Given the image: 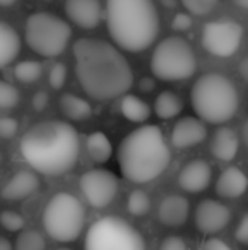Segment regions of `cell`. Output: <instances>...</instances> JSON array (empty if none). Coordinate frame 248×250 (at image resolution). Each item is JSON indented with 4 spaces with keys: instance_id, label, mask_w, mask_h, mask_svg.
<instances>
[{
    "instance_id": "cell-1",
    "label": "cell",
    "mask_w": 248,
    "mask_h": 250,
    "mask_svg": "<svg viewBox=\"0 0 248 250\" xmlns=\"http://www.w3.org/2000/svg\"><path fill=\"white\" fill-rule=\"evenodd\" d=\"M73 60L78 83L92 99L123 97L133 87L134 75L128 60L107 41L80 38L73 43Z\"/></svg>"
},
{
    "instance_id": "cell-2",
    "label": "cell",
    "mask_w": 248,
    "mask_h": 250,
    "mask_svg": "<svg viewBox=\"0 0 248 250\" xmlns=\"http://www.w3.org/2000/svg\"><path fill=\"white\" fill-rule=\"evenodd\" d=\"M22 158L36 172L63 175L75 167L80 155V138L70 123L48 119L31 126L20 138Z\"/></svg>"
},
{
    "instance_id": "cell-3",
    "label": "cell",
    "mask_w": 248,
    "mask_h": 250,
    "mask_svg": "<svg viewBox=\"0 0 248 250\" xmlns=\"http://www.w3.org/2000/svg\"><path fill=\"white\" fill-rule=\"evenodd\" d=\"M170 148L162 129L155 125H143L126 135L117 148V165L126 181L146 184L167 170Z\"/></svg>"
},
{
    "instance_id": "cell-4",
    "label": "cell",
    "mask_w": 248,
    "mask_h": 250,
    "mask_svg": "<svg viewBox=\"0 0 248 250\" xmlns=\"http://www.w3.org/2000/svg\"><path fill=\"white\" fill-rule=\"evenodd\" d=\"M106 24L119 48L139 53L155 43L160 17L153 0H106Z\"/></svg>"
},
{
    "instance_id": "cell-5",
    "label": "cell",
    "mask_w": 248,
    "mask_h": 250,
    "mask_svg": "<svg viewBox=\"0 0 248 250\" xmlns=\"http://www.w3.org/2000/svg\"><path fill=\"white\" fill-rule=\"evenodd\" d=\"M191 104L201 121L225 125L238 111L240 97L228 77L221 73H204L192 85Z\"/></svg>"
},
{
    "instance_id": "cell-6",
    "label": "cell",
    "mask_w": 248,
    "mask_h": 250,
    "mask_svg": "<svg viewBox=\"0 0 248 250\" xmlns=\"http://www.w3.org/2000/svg\"><path fill=\"white\" fill-rule=\"evenodd\" d=\"M43 227L60 244L75 242L85 227V208L72 192H57L43 209Z\"/></svg>"
},
{
    "instance_id": "cell-7",
    "label": "cell",
    "mask_w": 248,
    "mask_h": 250,
    "mask_svg": "<svg viewBox=\"0 0 248 250\" xmlns=\"http://www.w3.org/2000/svg\"><path fill=\"white\" fill-rule=\"evenodd\" d=\"M152 72L156 79L165 82L187 80L197 70V58L191 43L180 36L162 40L152 55Z\"/></svg>"
},
{
    "instance_id": "cell-8",
    "label": "cell",
    "mask_w": 248,
    "mask_h": 250,
    "mask_svg": "<svg viewBox=\"0 0 248 250\" xmlns=\"http://www.w3.org/2000/svg\"><path fill=\"white\" fill-rule=\"evenodd\" d=\"M27 46L44 58H55L66 50L72 38V27L65 19L50 12H34L24 26Z\"/></svg>"
},
{
    "instance_id": "cell-9",
    "label": "cell",
    "mask_w": 248,
    "mask_h": 250,
    "mask_svg": "<svg viewBox=\"0 0 248 250\" xmlns=\"http://www.w3.org/2000/svg\"><path fill=\"white\" fill-rule=\"evenodd\" d=\"M85 250H146L143 235L123 218L104 216L90 225Z\"/></svg>"
},
{
    "instance_id": "cell-10",
    "label": "cell",
    "mask_w": 248,
    "mask_h": 250,
    "mask_svg": "<svg viewBox=\"0 0 248 250\" xmlns=\"http://www.w3.org/2000/svg\"><path fill=\"white\" fill-rule=\"evenodd\" d=\"M202 46L208 53L218 58L233 56L243 41V27L238 21L223 17L214 19L202 27Z\"/></svg>"
},
{
    "instance_id": "cell-11",
    "label": "cell",
    "mask_w": 248,
    "mask_h": 250,
    "mask_svg": "<svg viewBox=\"0 0 248 250\" xmlns=\"http://www.w3.org/2000/svg\"><path fill=\"white\" fill-rule=\"evenodd\" d=\"M80 191L83 198L92 208L102 209L109 206L117 196L119 181L111 170L106 168H92L82 174L80 177Z\"/></svg>"
},
{
    "instance_id": "cell-12",
    "label": "cell",
    "mask_w": 248,
    "mask_h": 250,
    "mask_svg": "<svg viewBox=\"0 0 248 250\" xmlns=\"http://www.w3.org/2000/svg\"><path fill=\"white\" fill-rule=\"evenodd\" d=\"M194 221L201 233L214 235L228 227V223L231 221V211L226 204L219 201L204 199L195 208Z\"/></svg>"
},
{
    "instance_id": "cell-13",
    "label": "cell",
    "mask_w": 248,
    "mask_h": 250,
    "mask_svg": "<svg viewBox=\"0 0 248 250\" xmlns=\"http://www.w3.org/2000/svg\"><path fill=\"white\" fill-rule=\"evenodd\" d=\"M65 12L70 22L80 29H95L106 17V7L100 0H65Z\"/></svg>"
},
{
    "instance_id": "cell-14",
    "label": "cell",
    "mask_w": 248,
    "mask_h": 250,
    "mask_svg": "<svg viewBox=\"0 0 248 250\" xmlns=\"http://www.w3.org/2000/svg\"><path fill=\"white\" fill-rule=\"evenodd\" d=\"M208 136V128H206L204 121H201L199 118H182L175 123L172 129V145L179 150L192 148V146L202 143Z\"/></svg>"
},
{
    "instance_id": "cell-15",
    "label": "cell",
    "mask_w": 248,
    "mask_h": 250,
    "mask_svg": "<svg viewBox=\"0 0 248 250\" xmlns=\"http://www.w3.org/2000/svg\"><path fill=\"white\" fill-rule=\"evenodd\" d=\"M212 168L206 160H192L182 167L179 174V186L189 194H199L211 184Z\"/></svg>"
},
{
    "instance_id": "cell-16",
    "label": "cell",
    "mask_w": 248,
    "mask_h": 250,
    "mask_svg": "<svg viewBox=\"0 0 248 250\" xmlns=\"http://www.w3.org/2000/svg\"><path fill=\"white\" fill-rule=\"evenodd\" d=\"M39 188H41V181L36 172L19 170L2 188V198L7 201H22L31 198Z\"/></svg>"
},
{
    "instance_id": "cell-17",
    "label": "cell",
    "mask_w": 248,
    "mask_h": 250,
    "mask_svg": "<svg viewBox=\"0 0 248 250\" xmlns=\"http://www.w3.org/2000/svg\"><path fill=\"white\" fill-rule=\"evenodd\" d=\"M191 204L182 194H169L158 204V220L170 228H179L189 220Z\"/></svg>"
},
{
    "instance_id": "cell-18",
    "label": "cell",
    "mask_w": 248,
    "mask_h": 250,
    "mask_svg": "<svg viewBox=\"0 0 248 250\" xmlns=\"http://www.w3.org/2000/svg\"><path fill=\"white\" fill-rule=\"evenodd\" d=\"M248 189L247 174L238 167H228L219 174L216 181V194L225 199H236Z\"/></svg>"
},
{
    "instance_id": "cell-19",
    "label": "cell",
    "mask_w": 248,
    "mask_h": 250,
    "mask_svg": "<svg viewBox=\"0 0 248 250\" xmlns=\"http://www.w3.org/2000/svg\"><path fill=\"white\" fill-rule=\"evenodd\" d=\"M240 148V138L235 129L221 126L214 131L211 140V153L221 162H231Z\"/></svg>"
},
{
    "instance_id": "cell-20",
    "label": "cell",
    "mask_w": 248,
    "mask_h": 250,
    "mask_svg": "<svg viewBox=\"0 0 248 250\" xmlns=\"http://www.w3.org/2000/svg\"><path fill=\"white\" fill-rule=\"evenodd\" d=\"M20 53V38L7 22L0 21V70L14 62Z\"/></svg>"
},
{
    "instance_id": "cell-21",
    "label": "cell",
    "mask_w": 248,
    "mask_h": 250,
    "mask_svg": "<svg viewBox=\"0 0 248 250\" xmlns=\"http://www.w3.org/2000/svg\"><path fill=\"white\" fill-rule=\"evenodd\" d=\"M119 109L121 114L131 123H145L152 116V107L148 105V102L133 94H126L121 97Z\"/></svg>"
},
{
    "instance_id": "cell-22",
    "label": "cell",
    "mask_w": 248,
    "mask_h": 250,
    "mask_svg": "<svg viewBox=\"0 0 248 250\" xmlns=\"http://www.w3.org/2000/svg\"><path fill=\"white\" fill-rule=\"evenodd\" d=\"M60 107L70 121H85L94 112L90 102L80 96H75V94H63L60 99Z\"/></svg>"
},
{
    "instance_id": "cell-23",
    "label": "cell",
    "mask_w": 248,
    "mask_h": 250,
    "mask_svg": "<svg viewBox=\"0 0 248 250\" xmlns=\"http://www.w3.org/2000/svg\"><path fill=\"white\" fill-rule=\"evenodd\" d=\"M87 153H89L90 160L95 164H106L113 157V143L107 138V135H104L102 131H94L87 136L85 143Z\"/></svg>"
},
{
    "instance_id": "cell-24",
    "label": "cell",
    "mask_w": 248,
    "mask_h": 250,
    "mask_svg": "<svg viewBox=\"0 0 248 250\" xmlns=\"http://www.w3.org/2000/svg\"><path fill=\"white\" fill-rule=\"evenodd\" d=\"M153 109H155V114L158 116L160 119H172L182 112L184 102L175 92H172V90H163V92H160L158 96H156Z\"/></svg>"
},
{
    "instance_id": "cell-25",
    "label": "cell",
    "mask_w": 248,
    "mask_h": 250,
    "mask_svg": "<svg viewBox=\"0 0 248 250\" xmlns=\"http://www.w3.org/2000/svg\"><path fill=\"white\" fill-rule=\"evenodd\" d=\"M126 208H128L129 214L134 218L146 216L152 209V199L143 189H134L129 192L128 201H126Z\"/></svg>"
},
{
    "instance_id": "cell-26",
    "label": "cell",
    "mask_w": 248,
    "mask_h": 250,
    "mask_svg": "<svg viewBox=\"0 0 248 250\" xmlns=\"http://www.w3.org/2000/svg\"><path fill=\"white\" fill-rule=\"evenodd\" d=\"M43 73V66L36 60H24L14 66V75L22 83H34Z\"/></svg>"
},
{
    "instance_id": "cell-27",
    "label": "cell",
    "mask_w": 248,
    "mask_h": 250,
    "mask_svg": "<svg viewBox=\"0 0 248 250\" xmlns=\"http://www.w3.org/2000/svg\"><path fill=\"white\" fill-rule=\"evenodd\" d=\"M46 242L38 230H24L17 235L14 250H44Z\"/></svg>"
},
{
    "instance_id": "cell-28",
    "label": "cell",
    "mask_w": 248,
    "mask_h": 250,
    "mask_svg": "<svg viewBox=\"0 0 248 250\" xmlns=\"http://www.w3.org/2000/svg\"><path fill=\"white\" fill-rule=\"evenodd\" d=\"M0 225L3 230L10 231V233H20L26 228V218L17 211L5 209L0 213Z\"/></svg>"
},
{
    "instance_id": "cell-29",
    "label": "cell",
    "mask_w": 248,
    "mask_h": 250,
    "mask_svg": "<svg viewBox=\"0 0 248 250\" xmlns=\"http://www.w3.org/2000/svg\"><path fill=\"white\" fill-rule=\"evenodd\" d=\"M20 101V94L12 83L0 80V109H14Z\"/></svg>"
},
{
    "instance_id": "cell-30",
    "label": "cell",
    "mask_w": 248,
    "mask_h": 250,
    "mask_svg": "<svg viewBox=\"0 0 248 250\" xmlns=\"http://www.w3.org/2000/svg\"><path fill=\"white\" fill-rule=\"evenodd\" d=\"M218 2L219 0H182V5L192 16H206L218 5Z\"/></svg>"
},
{
    "instance_id": "cell-31",
    "label": "cell",
    "mask_w": 248,
    "mask_h": 250,
    "mask_svg": "<svg viewBox=\"0 0 248 250\" xmlns=\"http://www.w3.org/2000/svg\"><path fill=\"white\" fill-rule=\"evenodd\" d=\"M48 82L55 90L63 89V85L66 82V66L63 63H55L51 66L50 72H48Z\"/></svg>"
},
{
    "instance_id": "cell-32",
    "label": "cell",
    "mask_w": 248,
    "mask_h": 250,
    "mask_svg": "<svg viewBox=\"0 0 248 250\" xmlns=\"http://www.w3.org/2000/svg\"><path fill=\"white\" fill-rule=\"evenodd\" d=\"M17 129H19L17 119L10 118V116L0 118V138L2 140H9V138H12V136H16Z\"/></svg>"
},
{
    "instance_id": "cell-33",
    "label": "cell",
    "mask_w": 248,
    "mask_h": 250,
    "mask_svg": "<svg viewBox=\"0 0 248 250\" xmlns=\"http://www.w3.org/2000/svg\"><path fill=\"white\" fill-rule=\"evenodd\" d=\"M235 238L238 244L247 245L248 247V213H245L240 218L238 225H236V228H235Z\"/></svg>"
},
{
    "instance_id": "cell-34",
    "label": "cell",
    "mask_w": 248,
    "mask_h": 250,
    "mask_svg": "<svg viewBox=\"0 0 248 250\" xmlns=\"http://www.w3.org/2000/svg\"><path fill=\"white\" fill-rule=\"evenodd\" d=\"M172 27L179 33L189 31L192 27V17L189 16V12H179L175 14V17L172 19Z\"/></svg>"
},
{
    "instance_id": "cell-35",
    "label": "cell",
    "mask_w": 248,
    "mask_h": 250,
    "mask_svg": "<svg viewBox=\"0 0 248 250\" xmlns=\"http://www.w3.org/2000/svg\"><path fill=\"white\" fill-rule=\"evenodd\" d=\"M160 250H187V244L184 242V238L170 235L160 244Z\"/></svg>"
},
{
    "instance_id": "cell-36",
    "label": "cell",
    "mask_w": 248,
    "mask_h": 250,
    "mask_svg": "<svg viewBox=\"0 0 248 250\" xmlns=\"http://www.w3.org/2000/svg\"><path fill=\"white\" fill-rule=\"evenodd\" d=\"M48 102H50V97H48V94L44 92V90H39V92H36L33 96V107L34 111H44L48 105Z\"/></svg>"
},
{
    "instance_id": "cell-37",
    "label": "cell",
    "mask_w": 248,
    "mask_h": 250,
    "mask_svg": "<svg viewBox=\"0 0 248 250\" xmlns=\"http://www.w3.org/2000/svg\"><path fill=\"white\" fill-rule=\"evenodd\" d=\"M201 250H231V249H229V245L226 242L219 240V238H209L208 242H204Z\"/></svg>"
},
{
    "instance_id": "cell-38",
    "label": "cell",
    "mask_w": 248,
    "mask_h": 250,
    "mask_svg": "<svg viewBox=\"0 0 248 250\" xmlns=\"http://www.w3.org/2000/svg\"><path fill=\"white\" fill-rule=\"evenodd\" d=\"M238 70H240V75H242V79L248 83V56L242 60V63H240V68Z\"/></svg>"
},
{
    "instance_id": "cell-39",
    "label": "cell",
    "mask_w": 248,
    "mask_h": 250,
    "mask_svg": "<svg viewBox=\"0 0 248 250\" xmlns=\"http://www.w3.org/2000/svg\"><path fill=\"white\" fill-rule=\"evenodd\" d=\"M0 250H14L12 242L7 237H0Z\"/></svg>"
},
{
    "instance_id": "cell-40",
    "label": "cell",
    "mask_w": 248,
    "mask_h": 250,
    "mask_svg": "<svg viewBox=\"0 0 248 250\" xmlns=\"http://www.w3.org/2000/svg\"><path fill=\"white\" fill-rule=\"evenodd\" d=\"M153 87H155V83L152 82L150 79H143V82H141V89L143 90H152Z\"/></svg>"
},
{
    "instance_id": "cell-41",
    "label": "cell",
    "mask_w": 248,
    "mask_h": 250,
    "mask_svg": "<svg viewBox=\"0 0 248 250\" xmlns=\"http://www.w3.org/2000/svg\"><path fill=\"white\" fill-rule=\"evenodd\" d=\"M242 136H243V142L248 146V119L243 123V128H242Z\"/></svg>"
},
{
    "instance_id": "cell-42",
    "label": "cell",
    "mask_w": 248,
    "mask_h": 250,
    "mask_svg": "<svg viewBox=\"0 0 248 250\" xmlns=\"http://www.w3.org/2000/svg\"><path fill=\"white\" fill-rule=\"evenodd\" d=\"M235 3H236L238 7H242V9L248 10V0H235Z\"/></svg>"
},
{
    "instance_id": "cell-43",
    "label": "cell",
    "mask_w": 248,
    "mask_h": 250,
    "mask_svg": "<svg viewBox=\"0 0 248 250\" xmlns=\"http://www.w3.org/2000/svg\"><path fill=\"white\" fill-rule=\"evenodd\" d=\"M17 0H0V7H10V5H14Z\"/></svg>"
},
{
    "instance_id": "cell-44",
    "label": "cell",
    "mask_w": 248,
    "mask_h": 250,
    "mask_svg": "<svg viewBox=\"0 0 248 250\" xmlns=\"http://www.w3.org/2000/svg\"><path fill=\"white\" fill-rule=\"evenodd\" d=\"M2 160H3V157H2V153H0V164H2Z\"/></svg>"
},
{
    "instance_id": "cell-45",
    "label": "cell",
    "mask_w": 248,
    "mask_h": 250,
    "mask_svg": "<svg viewBox=\"0 0 248 250\" xmlns=\"http://www.w3.org/2000/svg\"><path fill=\"white\" fill-rule=\"evenodd\" d=\"M57 250H72V249H57Z\"/></svg>"
}]
</instances>
